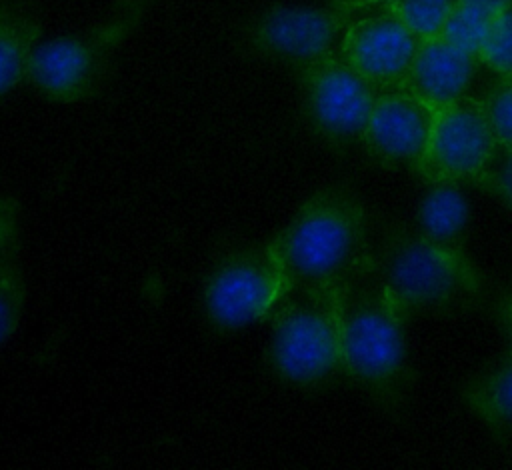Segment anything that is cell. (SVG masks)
Instances as JSON below:
<instances>
[{
  "label": "cell",
  "instance_id": "obj_1",
  "mask_svg": "<svg viewBox=\"0 0 512 470\" xmlns=\"http://www.w3.org/2000/svg\"><path fill=\"white\" fill-rule=\"evenodd\" d=\"M344 378L386 412L408 408L416 374L408 358L406 316L382 284L370 250L338 282Z\"/></svg>",
  "mask_w": 512,
  "mask_h": 470
},
{
  "label": "cell",
  "instance_id": "obj_2",
  "mask_svg": "<svg viewBox=\"0 0 512 470\" xmlns=\"http://www.w3.org/2000/svg\"><path fill=\"white\" fill-rule=\"evenodd\" d=\"M370 258L406 320L464 316L486 304L488 282L472 258L434 246L414 224L376 218Z\"/></svg>",
  "mask_w": 512,
  "mask_h": 470
},
{
  "label": "cell",
  "instance_id": "obj_3",
  "mask_svg": "<svg viewBox=\"0 0 512 470\" xmlns=\"http://www.w3.org/2000/svg\"><path fill=\"white\" fill-rule=\"evenodd\" d=\"M374 218L346 186L314 192L270 240L294 286L340 282L368 254Z\"/></svg>",
  "mask_w": 512,
  "mask_h": 470
},
{
  "label": "cell",
  "instance_id": "obj_4",
  "mask_svg": "<svg viewBox=\"0 0 512 470\" xmlns=\"http://www.w3.org/2000/svg\"><path fill=\"white\" fill-rule=\"evenodd\" d=\"M270 320L268 360L280 380L312 388L344 376L338 282L294 286Z\"/></svg>",
  "mask_w": 512,
  "mask_h": 470
},
{
  "label": "cell",
  "instance_id": "obj_5",
  "mask_svg": "<svg viewBox=\"0 0 512 470\" xmlns=\"http://www.w3.org/2000/svg\"><path fill=\"white\" fill-rule=\"evenodd\" d=\"M290 290L284 264L268 240L220 256L204 280L202 306L212 328L232 332L270 318Z\"/></svg>",
  "mask_w": 512,
  "mask_h": 470
},
{
  "label": "cell",
  "instance_id": "obj_6",
  "mask_svg": "<svg viewBox=\"0 0 512 470\" xmlns=\"http://www.w3.org/2000/svg\"><path fill=\"white\" fill-rule=\"evenodd\" d=\"M296 74L312 132L332 148L360 142L378 90L338 54V48L298 68Z\"/></svg>",
  "mask_w": 512,
  "mask_h": 470
},
{
  "label": "cell",
  "instance_id": "obj_7",
  "mask_svg": "<svg viewBox=\"0 0 512 470\" xmlns=\"http://www.w3.org/2000/svg\"><path fill=\"white\" fill-rule=\"evenodd\" d=\"M342 10L348 22L338 54L378 92L400 88L420 38L386 4Z\"/></svg>",
  "mask_w": 512,
  "mask_h": 470
},
{
  "label": "cell",
  "instance_id": "obj_8",
  "mask_svg": "<svg viewBox=\"0 0 512 470\" xmlns=\"http://www.w3.org/2000/svg\"><path fill=\"white\" fill-rule=\"evenodd\" d=\"M348 14L326 6H272L254 18L244 34L248 50L294 70L338 48Z\"/></svg>",
  "mask_w": 512,
  "mask_h": 470
},
{
  "label": "cell",
  "instance_id": "obj_9",
  "mask_svg": "<svg viewBox=\"0 0 512 470\" xmlns=\"http://www.w3.org/2000/svg\"><path fill=\"white\" fill-rule=\"evenodd\" d=\"M496 138L482 100L462 96L436 110L416 176L428 184L470 180L492 156Z\"/></svg>",
  "mask_w": 512,
  "mask_h": 470
},
{
  "label": "cell",
  "instance_id": "obj_10",
  "mask_svg": "<svg viewBox=\"0 0 512 470\" xmlns=\"http://www.w3.org/2000/svg\"><path fill=\"white\" fill-rule=\"evenodd\" d=\"M114 48L92 28L82 36H60L36 46L26 82L46 100L72 104L90 98L104 82Z\"/></svg>",
  "mask_w": 512,
  "mask_h": 470
},
{
  "label": "cell",
  "instance_id": "obj_11",
  "mask_svg": "<svg viewBox=\"0 0 512 470\" xmlns=\"http://www.w3.org/2000/svg\"><path fill=\"white\" fill-rule=\"evenodd\" d=\"M434 116L436 108L402 88L378 92L358 144L378 166L416 172Z\"/></svg>",
  "mask_w": 512,
  "mask_h": 470
},
{
  "label": "cell",
  "instance_id": "obj_12",
  "mask_svg": "<svg viewBox=\"0 0 512 470\" xmlns=\"http://www.w3.org/2000/svg\"><path fill=\"white\" fill-rule=\"evenodd\" d=\"M478 64L474 56L458 50L440 36L424 38L400 88L438 110L468 94Z\"/></svg>",
  "mask_w": 512,
  "mask_h": 470
},
{
  "label": "cell",
  "instance_id": "obj_13",
  "mask_svg": "<svg viewBox=\"0 0 512 470\" xmlns=\"http://www.w3.org/2000/svg\"><path fill=\"white\" fill-rule=\"evenodd\" d=\"M40 42L36 0H0V100L26 82L30 58Z\"/></svg>",
  "mask_w": 512,
  "mask_h": 470
},
{
  "label": "cell",
  "instance_id": "obj_14",
  "mask_svg": "<svg viewBox=\"0 0 512 470\" xmlns=\"http://www.w3.org/2000/svg\"><path fill=\"white\" fill-rule=\"evenodd\" d=\"M468 218V202L458 182L428 184L416 208L414 228L434 246L456 256H470L466 248Z\"/></svg>",
  "mask_w": 512,
  "mask_h": 470
},
{
  "label": "cell",
  "instance_id": "obj_15",
  "mask_svg": "<svg viewBox=\"0 0 512 470\" xmlns=\"http://www.w3.org/2000/svg\"><path fill=\"white\" fill-rule=\"evenodd\" d=\"M460 398L498 440L512 444V354L470 376Z\"/></svg>",
  "mask_w": 512,
  "mask_h": 470
},
{
  "label": "cell",
  "instance_id": "obj_16",
  "mask_svg": "<svg viewBox=\"0 0 512 470\" xmlns=\"http://www.w3.org/2000/svg\"><path fill=\"white\" fill-rule=\"evenodd\" d=\"M494 16L496 12H488L480 6L458 0L446 16L438 36L478 60Z\"/></svg>",
  "mask_w": 512,
  "mask_h": 470
},
{
  "label": "cell",
  "instance_id": "obj_17",
  "mask_svg": "<svg viewBox=\"0 0 512 470\" xmlns=\"http://www.w3.org/2000/svg\"><path fill=\"white\" fill-rule=\"evenodd\" d=\"M26 276L18 248L0 256V346L16 332L26 308Z\"/></svg>",
  "mask_w": 512,
  "mask_h": 470
},
{
  "label": "cell",
  "instance_id": "obj_18",
  "mask_svg": "<svg viewBox=\"0 0 512 470\" xmlns=\"http://www.w3.org/2000/svg\"><path fill=\"white\" fill-rule=\"evenodd\" d=\"M458 0H392L386 4L420 40L440 34V28Z\"/></svg>",
  "mask_w": 512,
  "mask_h": 470
},
{
  "label": "cell",
  "instance_id": "obj_19",
  "mask_svg": "<svg viewBox=\"0 0 512 470\" xmlns=\"http://www.w3.org/2000/svg\"><path fill=\"white\" fill-rule=\"evenodd\" d=\"M478 62L498 78H512V6L496 12Z\"/></svg>",
  "mask_w": 512,
  "mask_h": 470
},
{
  "label": "cell",
  "instance_id": "obj_20",
  "mask_svg": "<svg viewBox=\"0 0 512 470\" xmlns=\"http://www.w3.org/2000/svg\"><path fill=\"white\" fill-rule=\"evenodd\" d=\"M156 2L160 0H114L108 18L94 30L110 48L116 50L134 32L144 12Z\"/></svg>",
  "mask_w": 512,
  "mask_h": 470
},
{
  "label": "cell",
  "instance_id": "obj_21",
  "mask_svg": "<svg viewBox=\"0 0 512 470\" xmlns=\"http://www.w3.org/2000/svg\"><path fill=\"white\" fill-rule=\"evenodd\" d=\"M480 100L496 144L512 148V78H500Z\"/></svg>",
  "mask_w": 512,
  "mask_h": 470
},
{
  "label": "cell",
  "instance_id": "obj_22",
  "mask_svg": "<svg viewBox=\"0 0 512 470\" xmlns=\"http://www.w3.org/2000/svg\"><path fill=\"white\" fill-rule=\"evenodd\" d=\"M470 182L512 208V148L496 144L488 162L470 178Z\"/></svg>",
  "mask_w": 512,
  "mask_h": 470
},
{
  "label": "cell",
  "instance_id": "obj_23",
  "mask_svg": "<svg viewBox=\"0 0 512 470\" xmlns=\"http://www.w3.org/2000/svg\"><path fill=\"white\" fill-rule=\"evenodd\" d=\"M20 204L14 196L0 194V256L18 248Z\"/></svg>",
  "mask_w": 512,
  "mask_h": 470
},
{
  "label": "cell",
  "instance_id": "obj_24",
  "mask_svg": "<svg viewBox=\"0 0 512 470\" xmlns=\"http://www.w3.org/2000/svg\"><path fill=\"white\" fill-rule=\"evenodd\" d=\"M498 316L508 336V354H512V288L502 292L498 298Z\"/></svg>",
  "mask_w": 512,
  "mask_h": 470
},
{
  "label": "cell",
  "instance_id": "obj_25",
  "mask_svg": "<svg viewBox=\"0 0 512 470\" xmlns=\"http://www.w3.org/2000/svg\"><path fill=\"white\" fill-rule=\"evenodd\" d=\"M462 2H468V4H474V6H480L488 12H500L508 6H512V0H462Z\"/></svg>",
  "mask_w": 512,
  "mask_h": 470
},
{
  "label": "cell",
  "instance_id": "obj_26",
  "mask_svg": "<svg viewBox=\"0 0 512 470\" xmlns=\"http://www.w3.org/2000/svg\"><path fill=\"white\" fill-rule=\"evenodd\" d=\"M332 4L346 8V10H354V8H364V6H376V4H390L392 0H330Z\"/></svg>",
  "mask_w": 512,
  "mask_h": 470
}]
</instances>
